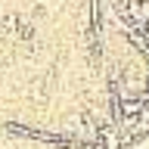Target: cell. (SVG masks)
Returning <instances> with one entry per match:
<instances>
[{"mask_svg":"<svg viewBox=\"0 0 149 149\" xmlns=\"http://www.w3.org/2000/svg\"><path fill=\"white\" fill-rule=\"evenodd\" d=\"M121 102V118H140L143 115V100H118Z\"/></svg>","mask_w":149,"mask_h":149,"instance_id":"6da1fadb","label":"cell"},{"mask_svg":"<svg viewBox=\"0 0 149 149\" xmlns=\"http://www.w3.org/2000/svg\"><path fill=\"white\" fill-rule=\"evenodd\" d=\"M130 134H134V140H137V137H149V112H143V115L137 118V124H134Z\"/></svg>","mask_w":149,"mask_h":149,"instance_id":"7a4b0ae2","label":"cell"},{"mask_svg":"<svg viewBox=\"0 0 149 149\" xmlns=\"http://www.w3.org/2000/svg\"><path fill=\"white\" fill-rule=\"evenodd\" d=\"M143 100H149V74H146V87H143Z\"/></svg>","mask_w":149,"mask_h":149,"instance_id":"3957f363","label":"cell"},{"mask_svg":"<svg viewBox=\"0 0 149 149\" xmlns=\"http://www.w3.org/2000/svg\"><path fill=\"white\" fill-rule=\"evenodd\" d=\"M146 65H149V62H146Z\"/></svg>","mask_w":149,"mask_h":149,"instance_id":"277c9868","label":"cell"}]
</instances>
